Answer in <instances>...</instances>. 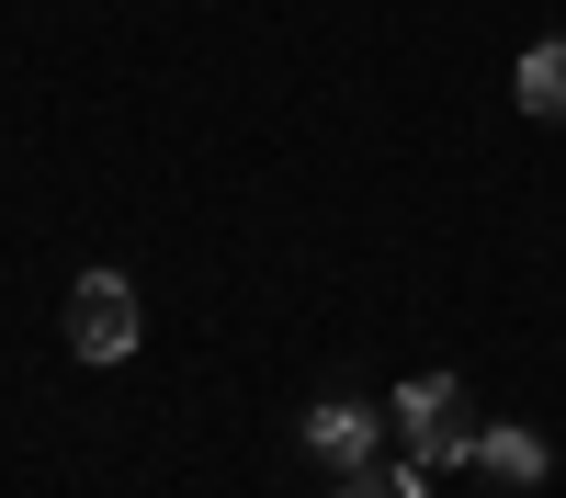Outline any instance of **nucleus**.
Returning <instances> with one entry per match:
<instances>
[{"label": "nucleus", "instance_id": "nucleus-6", "mask_svg": "<svg viewBox=\"0 0 566 498\" xmlns=\"http://www.w3.org/2000/svg\"><path fill=\"white\" fill-rule=\"evenodd\" d=\"M340 498H431V487H419V465H363L340 476Z\"/></svg>", "mask_w": 566, "mask_h": 498}, {"label": "nucleus", "instance_id": "nucleus-2", "mask_svg": "<svg viewBox=\"0 0 566 498\" xmlns=\"http://www.w3.org/2000/svg\"><path fill=\"white\" fill-rule=\"evenodd\" d=\"M397 431H408V465H464L476 453V407H464L453 374H419V385H397Z\"/></svg>", "mask_w": 566, "mask_h": 498}, {"label": "nucleus", "instance_id": "nucleus-1", "mask_svg": "<svg viewBox=\"0 0 566 498\" xmlns=\"http://www.w3.org/2000/svg\"><path fill=\"white\" fill-rule=\"evenodd\" d=\"M136 329H148V306H136L125 272H80L69 284V351L80 362H136Z\"/></svg>", "mask_w": 566, "mask_h": 498}, {"label": "nucleus", "instance_id": "nucleus-3", "mask_svg": "<svg viewBox=\"0 0 566 498\" xmlns=\"http://www.w3.org/2000/svg\"><path fill=\"white\" fill-rule=\"evenodd\" d=\"M374 442H386V420H374L363 396H328V407H306V453L328 476H363L374 465Z\"/></svg>", "mask_w": 566, "mask_h": 498}, {"label": "nucleus", "instance_id": "nucleus-5", "mask_svg": "<svg viewBox=\"0 0 566 498\" xmlns=\"http://www.w3.org/2000/svg\"><path fill=\"white\" fill-rule=\"evenodd\" d=\"M510 91H522V114H544V125H566V45H533V57L510 68Z\"/></svg>", "mask_w": 566, "mask_h": 498}, {"label": "nucleus", "instance_id": "nucleus-4", "mask_svg": "<svg viewBox=\"0 0 566 498\" xmlns=\"http://www.w3.org/2000/svg\"><path fill=\"white\" fill-rule=\"evenodd\" d=\"M476 465H488L499 487H544L555 453H544V431H476Z\"/></svg>", "mask_w": 566, "mask_h": 498}]
</instances>
